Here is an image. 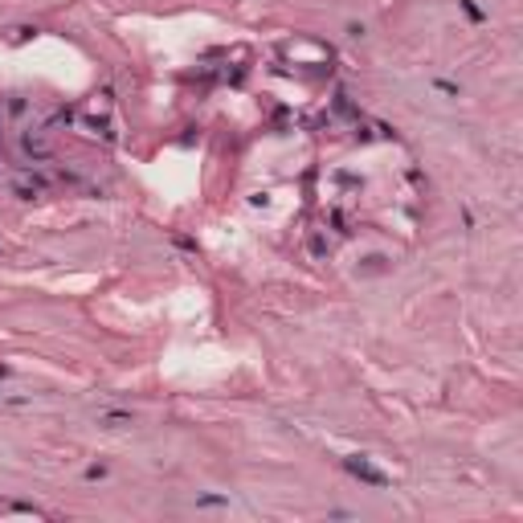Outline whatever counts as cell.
Wrapping results in <instances>:
<instances>
[{"label": "cell", "mask_w": 523, "mask_h": 523, "mask_svg": "<svg viewBox=\"0 0 523 523\" xmlns=\"http://www.w3.org/2000/svg\"><path fill=\"white\" fill-rule=\"evenodd\" d=\"M343 466H347V470L356 474V478H364V482H372V487H384V482H389V478H384V474L376 470V466H368L364 458H347Z\"/></svg>", "instance_id": "obj_1"}]
</instances>
